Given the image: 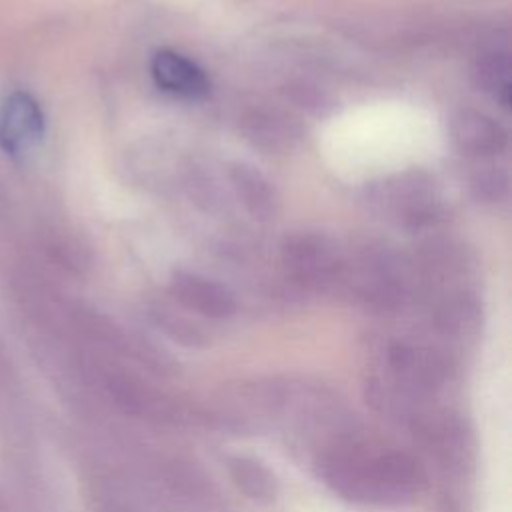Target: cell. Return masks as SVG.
Returning <instances> with one entry per match:
<instances>
[{
	"label": "cell",
	"mask_w": 512,
	"mask_h": 512,
	"mask_svg": "<svg viewBox=\"0 0 512 512\" xmlns=\"http://www.w3.org/2000/svg\"><path fill=\"white\" fill-rule=\"evenodd\" d=\"M150 72L156 86L170 96L196 102L210 94V78L206 72L176 50H158L150 62Z\"/></svg>",
	"instance_id": "5b68a950"
},
{
	"label": "cell",
	"mask_w": 512,
	"mask_h": 512,
	"mask_svg": "<svg viewBox=\"0 0 512 512\" xmlns=\"http://www.w3.org/2000/svg\"><path fill=\"white\" fill-rule=\"evenodd\" d=\"M318 474L340 496L368 504H398L412 498L420 468L400 450L342 444L318 460Z\"/></svg>",
	"instance_id": "6da1fadb"
},
{
	"label": "cell",
	"mask_w": 512,
	"mask_h": 512,
	"mask_svg": "<svg viewBox=\"0 0 512 512\" xmlns=\"http://www.w3.org/2000/svg\"><path fill=\"white\" fill-rule=\"evenodd\" d=\"M476 90L494 98L502 108L510 106V58L506 52H486L470 68Z\"/></svg>",
	"instance_id": "8fae6325"
},
{
	"label": "cell",
	"mask_w": 512,
	"mask_h": 512,
	"mask_svg": "<svg viewBox=\"0 0 512 512\" xmlns=\"http://www.w3.org/2000/svg\"><path fill=\"white\" fill-rule=\"evenodd\" d=\"M228 474L234 486L258 504H272L278 496L276 476L256 458L232 456L228 460Z\"/></svg>",
	"instance_id": "30bf717a"
},
{
	"label": "cell",
	"mask_w": 512,
	"mask_h": 512,
	"mask_svg": "<svg viewBox=\"0 0 512 512\" xmlns=\"http://www.w3.org/2000/svg\"><path fill=\"white\" fill-rule=\"evenodd\" d=\"M44 116L38 102L14 92L0 108V146L10 154L28 152L42 136Z\"/></svg>",
	"instance_id": "8992f818"
},
{
	"label": "cell",
	"mask_w": 512,
	"mask_h": 512,
	"mask_svg": "<svg viewBox=\"0 0 512 512\" xmlns=\"http://www.w3.org/2000/svg\"><path fill=\"white\" fill-rule=\"evenodd\" d=\"M282 264L290 276L308 286L332 282L340 270V248L324 232L302 230L284 238Z\"/></svg>",
	"instance_id": "7a4b0ae2"
},
{
	"label": "cell",
	"mask_w": 512,
	"mask_h": 512,
	"mask_svg": "<svg viewBox=\"0 0 512 512\" xmlns=\"http://www.w3.org/2000/svg\"><path fill=\"white\" fill-rule=\"evenodd\" d=\"M168 292L182 308L212 320L228 318L236 310L234 294L218 280L198 272L174 270L170 276Z\"/></svg>",
	"instance_id": "3957f363"
},
{
	"label": "cell",
	"mask_w": 512,
	"mask_h": 512,
	"mask_svg": "<svg viewBox=\"0 0 512 512\" xmlns=\"http://www.w3.org/2000/svg\"><path fill=\"white\" fill-rule=\"evenodd\" d=\"M448 130L454 146L470 156H498L508 146L506 128L478 108H458L450 118Z\"/></svg>",
	"instance_id": "277c9868"
},
{
	"label": "cell",
	"mask_w": 512,
	"mask_h": 512,
	"mask_svg": "<svg viewBox=\"0 0 512 512\" xmlns=\"http://www.w3.org/2000/svg\"><path fill=\"white\" fill-rule=\"evenodd\" d=\"M508 178L498 166H486L472 176V190L486 202H496L506 194Z\"/></svg>",
	"instance_id": "7c38bea8"
},
{
	"label": "cell",
	"mask_w": 512,
	"mask_h": 512,
	"mask_svg": "<svg viewBox=\"0 0 512 512\" xmlns=\"http://www.w3.org/2000/svg\"><path fill=\"white\" fill-rule=\"evenodd\" d=\"M382 206L388 208L396 222L406 226H420L434 218L438 202L428 180L422 176L400 178L398 184L386 186V194L380 196Z\"/></svg>",
	"instance_id": "9c48e42d"
},
{
	"label": "cell",
	"mask_w": 512,
	"mask_h": 512,
	"mask_svg": "<svg viewBox=\"0 0 512 512\" xmlns=\"http://www.w3.org/2000/svg\"><path fill=\"white\" fill-rule=\"evenodd\" d=\"M228 180L246 212L262 222H270L280 214V194L276 186L252 164L234 162L228 168Z\"/></svg>",
	"instance_id": "ba28073f"
},
{
	"label": "cell",
	"mask_w": 512,
	"mask_h": 512,
	"mask_svg": "<svg viewBox=\"0 0 512 512\" xmlns=\"http://www.w3.org/2000/svg\"><path fill=\"white\" fill-rule=\"evenodd\" d=\"M240 130L244 138L266 152H282L290 148L298 136L300 128L294 118L278 108L254 106L242 114Z\"/></svg>",
	"instance_id": "52a82bcc"
}]
</instances>
